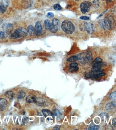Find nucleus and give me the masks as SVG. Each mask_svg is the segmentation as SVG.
Wrapping results in <instances>:
<instances>
[{
    "label": "nucleus",
    "instance_id": "15",
    "mask_svg": "<svg viewBox=\"0 0 116 130\" xmlns=\"http://www.w3.org/2000/svg\"><path fill=\"white\" fill-rule=\"evenodd\" d=\"M4 95L7 98L12 100L13 99L15 94L13 92L11 91H8L5 92Z\"/></svg>",
    "mask_w": 116,
    "mask_h": 130
},
{
    "label": "nucleus",
    "instance_id": "23",
    "mask_svg": "<svg viewBox=\"0 0 116 130\" xmlns=\"http://www.w3.org/2000/svg\"><path fill=\"white\" fill-rule=\"evenodd\" d=\"M109 98L111 99H112L113 100L116 101V92L115 91L112 92L110 95Z\"/></svg>",
    "mask_w": 116,
    "mask_h": 130
},
{
    "label": "nucleus",
    "instance_id": "30",
    "mask_svg": "<svg viewBox=\"0 0 116 130\" xmlns=\"http://www.w3.org/2000/svg\"><path fill=\"white\" fill-rule=\"evenodd\" d=\"M6 10H7V8H5L0 5V12L1 13H4L6 12Z\"/></svg>",
    "mask_w": 116,
    "mask_h": 130
},
{
    "label": "nucleus",
    "instance_id": "13",
    "mask_svg": "<svg viewBox=\"0 0 116 130\" xmlns=\"http://www.w3.org/2000/svg\"><path fill=\"white\" fill-rule=\"evenodd\" d=\"M116 101H113L107 104L105 106V108L107 111H110L112 109L113 107H116Z\"/></svg>",
    "mask_w": 116,
    "mask_h": 130
},
{
    "label": "nucleus",
    "instance_id": "26",
    "mask_svg": "<svg viewBox=\"0 0 116 130\" xmlns=\"http://www.w3.org/2000/svg\"><path fill=\"white\" fill-rule=\"evenodd\" d=\"M100 126H97V125H91L90 127L89 128V130H98Z\"/></svg>",
    "mask_w": 116,
    "mask_h": 130
},
{
    "label": "nucleus",
    "instance_id": "3",
    "mask_svg": "<svg viewBox=\"0 0 116 130\" xmlns=\"http://www.w3.org/2000/svg\"><path fill=\"white\" fill-rule=\"evenodd\" d=\"M104 19L107 29H113L115 25V21L113 17L111 15H108Z\"/></svg>",
    "mask_w": 116,
    "mask_h": 130
},
{
    "label": "nucleus",
    "instance_id": "35",
    "mask_svg": "<svg viewBox=\"0 0 116 130\" xmlns=\"http://www.w3.org/2000/svg\"><path fill=\"white\" fill-rule=\"evenodd\" d=\"M78 65V64L76 63H72L70 64V67H77Z\"/></svg>",
    "mask_w": 116,
    "mask_h": 130
},
{
    "label": "nucleus",
    "instance_id": "37",
    "mask_svg": "<svg viewBox=\"0 0 116 130\" xmlns=\"http://www.w3.org/2000/svg\"><path fill=\"white\" fill-rule=\"evenodd\" d=\"M60 129V126L59 125H56L53 128V130H59Z\"/></svg>",
    "mask_w": 116,
    "mask_h": 130
},
{
    "label": "nucleus",
    "instance_id": "17",
    "mask_svg": "<svg viewBox=\"0 0 116 130\" xmlns=\"http://www.w3.org/2000/svg\"><path fill=\"white\" fill-rule=\"evenodd\" d=\"M27 31L30 35H33L35 33V29L32 25H29L28 27Z\"/></svg>",
    "mask_w": 116,
    "mask_h": 130
},
{
    "label": "nucleus",
    "instance_id": "29",
    "mask_svg": "<svg viewBox=\"0 0 116 130\" xmlns=\"http://www.w3.org/2000/svg\"><path fill=\"white\" fill-rule=\"evenodd\" d=\"M93 6L97 8L99 7V2L98 0H94L93 2Z\"/></svg>",
    "mask_w": 116,
    "mask_h": 130
},
{
    "label": "nucleus",
    "instance_id": "11",
    "mask_svg": "<svg viewBox=\"0 0 116 130\" xmlns=\"http://www.w3.org/2000/svg\"><path fill=\"white\" fill-rule=\"evenodd\" d=\"M54 115L57 116V120L58 121H60L63 119V116L61 112H60L59 110L55 109L54 110Z\"/></svg>",
    "mask_w": 116,
    "mask_h": 130
},
{
    "label": "nucleus",
    "instance_id": "14",
    "mask_svg": "<svg viewBox=\"0 0 116 130\" xmlns=\"http://www.w3.org/2000/svg\"><path fill=\"white\" fill-rule=\"evenodd\" d=\"M33 0H24L23 6L25 8H28L33 5Z\"/></svg>",
    "mask_w": 116,
    "mask_h": 130
},
{
    "label": "nucleus",
    "instance_id": "20",
    "mask_svg": "<svg viewBox=\"0 0 116 130\" xmlns=\"http://www.w3.org/2000/svg\"><path fill=\"white\" fill-rule=\"evenodd\" d=\"M44 23L45 28H46V29L50 31V28L51 25V23L50 21L48 20H46L44 21Z\"/></svg>",
    "mask_w": 116,
    "mask_h": 130
},
{
    "label": "nucleus",
    "instance_id": "19",
    "mask_svg": "<svg viewBox=\"0 0 116 130\" xmlns=\"http://www.w3.org/2000/svg\"><path fill=\"white\" fill-rule=\"evenodd\" d=\"M26 95V93L23 91H21L17 94V97L18 99H21L24 98Z\"/></svg>",
    "mask_w": 116,
    "mask_h": 130
},
{
    "label": "nucleus",
    "instance_id": "24",
    "mask_svg": "<svg viewBox=\"0 0 116 130\" xmlns=\"http://www.w3.org/2000/svg\"><path fill=\"white\" fill-rule=\"evenodd\" d=\"M54 9L56 10L60 11L62 10V8L60 4H56L54 6Z\"/></svg>",
    "mask_w": 116,
    "mask_h": 130
},
{
    "label": "nucleus",
    "instance_id": "33",
    "mask_svg": "<svg viewBox=\"0 0 116 130\" xmlns=\"http://www.w3.org/2000/svg\"><path fill=\"white\" fill-rule=\"evenodd\" d=\"M54 16V14L53 13H52V12H49V13H48L47 15V16L48 18H53Z\"/></svg>",
    "mask_w": 116,
    "mask_h": 130
},
{
    "label": "nucleus",
    "instance_id": "21",
    "mask_svg": "<svg viewBox=\"0 0 116 130\" xmlns=\"http://www.w3.org/2000/svg\"><path fill=\"white\" fill-rule=\"evenodd\" d=\"M107 64L106 63L104 62H101L98 63H95L94 65L93 66H96V67H98L99 68H101L102 67H104L106 66Z\"/></svg>",
    "mask_w": 116,
    "mask_h": 130
},
{
    "label": "nucleus",
    "instance_id": "36",
    "mask_svg": "<svg viewBox=\"0 0 116 130\" xmlns=\"http://www.w3.org/2000/svg\"><path fill=\"white\" fill-rule=\"evenodd\" d=\"M112 124L114 126L115 128L116 127V118H114L113 120Z\"/></svg>",
    "mask_w": 116,
    "mask_h": 130
},
{
    "label": "nucleus",
    "instance_id": "22",
    "mask_svg": "<svg viewBox=\"0 0 116 130\" xmlns=\"http://www.w3.org/2000/svg\"><path fill=\"white\" fill-rule=\"evenodd\" d=\"M78 56H72L68 58L67 60V61L69 62H73L75 61L78 60Z\"/></svg>",
    "mask_w": 116,
    "mask_h": 130
},
{
    "label": "nucleus",
    "instance_id": "2",
    "mask_svg": "<svg viewBox=\"0 0 116 130\" xmlns=\"http://www.w3.org/2000/svg\"><path fill=\"white\" fill-rule=\"evenodd\" d=\"M60 23L59 20L56 18L53 19L50 31L53 33H56L59 28Z\"/></svg>",
    "mask_w": 116,
    "mask_h": 130
},
{
    "label": "nucleus",
    "instance_id": "25",
    "mask_svg": "<svg viewBox=\"0 0 116 130\" xmlns=\"http://www.w3.org/2000/svg\"><path fill=\"white\" fill-rule=\"evenodd\" d=\"M105 75H106V73H104L102 72L101 73H99V74L94 75L93 77L95 78H98L104 76Z\"/></svg>",
    "mask_w": 116,
    "mask_h": 130
},
{
    "label": "nucleus",
    "instance_id": "10",
    "mask_svg": "<svg viewBox=\"0 0 116 130\" xmlns=\"http://www.w3.org/2000/svg\"><path fill=\"white\" fill-rule=\"evenodd\" d=\"M17 30L18 31L21 37H25L27 35L28 33L27 31V30L26 29L21 27L18 28Z\"/></svg>",
    "mask_w": 116,
    "mask_h": 130
},
{
    "label": "nucleus",
    "instance_id": "18",
    "mask_svg": "<svg viewBox=\"0 0 116 130\" xmlns=\"http://www.w3.org/2000/svg\"><path fill=\"white\" fill-rule=\"evenodd\" d=\"M99 24L100 26L104 30L107 29V27L104 19H101L99 21Z\"/></svg>",
    "mask_w": 116,
    "mask_h": 130
},
{
    "label": "nucleus",
    "instance_id": "42",
    "mask_svg": "<svg viewBox=\"0 0 116 130\" xmlns=\"http://www.w3.org/2000/svg\"><path fill=\"white\" fill-rule=\"evenodd\" d=\"M76 0V1H78V0Z\"/></svg>",
    "mask_w": 116,
    "mask_h": 130
},
{
    "label": "nucleus",
    "instance_id": "32",
    "mask_svg": "<svg viewBox=\"0 0 116 130\" xmlns=\"http://www.w3.org/2000/svg\"><path fill=\"white\" fill-rule=\"evenodd\" d=\"M80 19L82 20H89L90 18L87 16H83L80 17Z\"/></svg>",
    "mask_w": 116,
    "mask_h": 130
},
{
    "label": "nucleus",
    "instance_id": "8",
    "mask_svg": "<svg viewBox=\"0 0 116 130\" xmlns=\"http://www.w3.org/2000/svg\"><path fill=\"white\" fill-rule=\"evenodd\" d=\"M42 112L45 117H48L47 118L48 120H53L54 119V114L50 110L47 109H43L42 110Z\"/></svg>",
    "mask_w": 116,
    "mask_h": 130
},
{
    "label": "nucleus",
    "instance_id": "7",
    "mask_svg": "<svg viewBox=\"0 0 116 130\" xmlns=\"http://www.w3.org/2000/svg\"><path fill=\"white\" fill-rule=\"evenodd\" d=\"M13 29V26L12 24L9 23H7L4 24L3 26V29L4 33L7 34H9L12 31Z\"/></svg>",
    "mask_w": 116,
    "mask_h": 130
},
{
    "label": "nucleus",
    "instance_id": "1",
    "mask_svg": "<svg viewBox=\"0 0 116 130\" xmlns=\"http://www.w3.org/2000/svg\"><path fill=\"white\" fill-rule=\"evenodd\" d=\"M61 27L63 31L69 35L72 34L75 30L74 24L71 21L69 20H64L63 21Z\"/></svg>",
    "mask_w": 116,
    "mask_h": 130
},
{
    "label": "nucleus",
    "instance_id": "34",
    "mask_svg": "<svg viewBox=\"0 0 116 130\" xmlns=\"http://www.w3.org/2000/svg\"><path fill=\"white\" fill-rule=\"evenodd\" d=\"M94 61L95 62V63H98L102 62V59L101 58L98 57V58H96L95 59Z\"/></svg>",
    "mask_w": 116,
    "mask_h": 130
},
{
    "label": "nucleus",
    "instance_id": "40",
    "mask_svg": "<svg viewBox=\"0 0 116 130\" xmlns=\"http://www.w3.org/2000/svg\"><path fill=\"white\" fill-rule=\"evenodd\" d=\"M111 1V0H106V1L107 3H108L110 2Z\"/></svg>",
    "mask_w": 116,
    "mask_h": 130
},
{
    "label": "nucleus",
    "instance_id": "27",
    "mask_svg": "<svg viewBox=\"0 0 116 130\" xmlns=\"http://www.w3.org/2000/svg\"><path fill=\"white\" fill-rule=\"evenodd\" d=\"M79 69V68L77 67H70L69 69V71L71 73L75 72L78 71Z\"/></svg>",
    "mask_w": 116,
    "mask_h": 130
},
{
    "label": "nucleus",
    "instance_id": "31",
    "mask_svg": "<svg viewBox=\"0 0 116 130\" xmlns=\"http://www.w3.org/2000/svg\"><path fill=\"white\" fill-rule=\"evenodd\" d=\"M5 33L3 31H0V39H2L4 38Z\"/></svg>",
    "mask_w": 116,
    "mask_h": 130
},
{
    "label": "nucleus",
    "instance_id": "12",
    "mask_svg": "<svg viewBox=\"0 0 116 130\" xmlns=\"http://www.w3.org/2000/svg\"><path fill=\"white\" fill-rule=\"evenodd\" d=\"M37 98L35 96L33 95H29L26 98V101L28 103H36Z\"/></svg>",
    "mask_w": 116,
    "mask_h": 130
},
{
    "label": "nucleus",
    "instance_id": "4",
    "mask_svg": "<svg viewBox=\"0 0 116 130\" xmlns=\"http://www.w3.org/2000/svg\"><path fill=\"white\" fill-rule=\"evenodd\" d=\"M92 5V3L89 1H84L81 4L80 8L82 13L85 14L89 12Z\"/></svg>",
    "mask_w": 116,
    "mask_h": 130
},
{
    "label": "nucleus",
    "instance_id": "39",
    "mask_svg": "<svg viewBox=\"0 0 116 130\" xmlns=\"http://www.w3.org/2000/svg\"><path fill=\"white\" fill-rule=\"evenodd\" d=\"M86 77H87V78H91V76L90 75V74H89H89H86Z\"/></svg>",
    "mask_w": 116,
    "mask_h": 130
},
{
    "label": "nucleus",
    "instance_id": "5",
    "mask_svg": "<svg viewBox=\"0 0 116 130\" xmlns=\"http://www.w3.org/2000/svg\"><path fill=\"white\" fill-rule=\"evenodd\" d=\"M35 33L34 34L37 36L43 35V27L40 21H37L35 24Z\"/></svg>",
    "mask_w": 116,
    "mask_h": 130
},
{
    "label": "nucleus",
    "instance_id": "16",
    "mask_svg": "<svg viewBox=\"0 0 116 130\" xmlns=\"http://www.w3.org/2000/svg\"><path fill=\"white\" fill-rule=\"evenodd\" d=\"M10 4V0H0V5L5 8H7Z\"/></svg>",
    "mask_w": 116,
    "mask_h": 130
},
{
    "label": "nucleus",
    "instance_id": "6",
    "mask_svg": "<svg viewBox=\"0 0 116 130\" xmlns=\"http://www.w3.org/2000/svg\"><path fill=\"white\" fill-rule=\"evenodd\" d=\"M84 27L87 32L90 34H92L94 32L95 27L93 23H84Z\"/></svg>",
    "mask_w": 116,
    "mask_h": 130
},
{
    "label": "nucleus",
    "instance_id": "38",
    "mask_svg": "<svg viewBox=\"0 0 116 130\" xmlns=\"http://www.w3.org/2000/svg\"><path fill=\"white\" fill-rule=\"evenodd\" d=\"M14 105H15V107H17V108H21V107L20 105V104L18 103H15Z\"/></svg>",
    "mask_w": 116,
    "mask_h": 130
},
{
    "label": "nucleus",
    "instance_id": "9",
    "mask_svg": "<svg viewBox=\"0 0 116 130\" xmlns=\"http://www.w3.org/2000/svg\"><path fill=\"white\" fill-rule=\"evenodd\" d=\"M7 103V101L6 99H0V111H3L6 109Z\"/></svg>",
    "mask_w": 116,
    "mask_h": 130
},
{
    "label": "nucleus",
    "instance_id": "28",
    "mask_svg": "<svg viewBox=\"0 0 116 130\" xmlns=\"http://www.w3.org/2000/svg\"><path fill=\"white\" fill-rule=\"evenodd\" d=\"M99 116L101 118H103L104 116H106L107 119H108L109 118V115L106 112H103L99 115Z\"/></svg>",
    "mask_w": 116,
    "mask_h": 130
},
{
    "label": "nucleus",
    "instance_id": "41",
    "mask_svg": "<svg viewBox=\"0 0 116 130\" xmlns=\"http://www.w3.org/2000/svg\"><path fill=\"white\" fill-rule=\"evenodd\" d=\"M3 20H0V25L1 24L3 23Z\"/></svg>",
    "mask_w": 116,
    "mask_h": 130
}]
</instances>
